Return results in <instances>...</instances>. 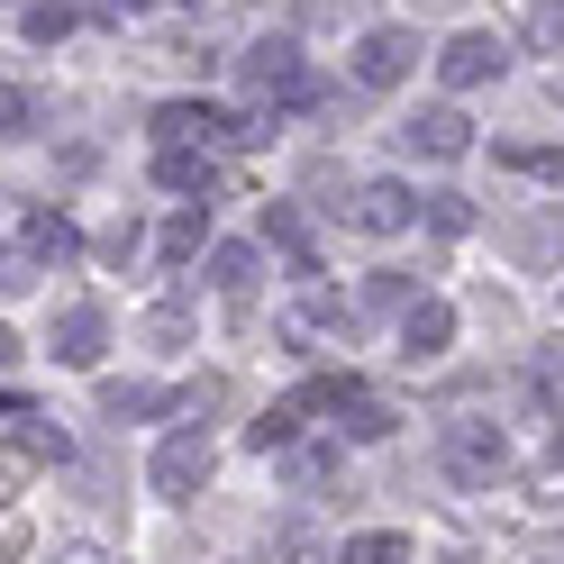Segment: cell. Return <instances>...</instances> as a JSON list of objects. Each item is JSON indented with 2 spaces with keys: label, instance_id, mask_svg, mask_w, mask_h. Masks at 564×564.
Segmentation results:
<instances>
[{
  "label": "cell",
  "instance_id": "1",
  "mask_svg": "<svg viewBox=\"0 0 564 564\" xmlns=\"http://www.w3.org/2000/svg\"><path fill=\"white\" fill-rule=\"evenodd\" d=\"M237 74H246V91L264 100V110H301V100H319V83H310V55L292 46V37H256L237 55Z\"/></svg>",
  "mask_w": 564,
  "mask_h": 564
},
{
  "label": "cell",
  "instance_id": "2",
  "mask_svg": "<svg viewBox=\"0 0 564 564\" xmlns=\"http://www.w3.org/2000/svg\"><path fill=\"white\" fill-rule=\"evenodd\" d=\"M437 465H446L455 482H491V474L510 465L501 419H446V429H437Z\"/></svg>",
  "mask_w": 564,
  "mask_h": 564
},
{
  "label": "cell",
  "instance_id": "3",
  "mask_svg": "<svg viewBox=\"0 0 564 564\" xmlns=\"http://www.w3.org/2000/svg\"><path fill=\"white\" fill-rule=\"evenodd\" d=\"M209 465H219V446H209L200 429H173V437L155 446V465H147V482H155V501H200V482H209Z\"/></svg>",
  "mask_w": 564,
  "mask_h": 564
},
{
  "label": "cell",
  "instance_id": "4",
  "mask_svg": "<svg viewBox=\"0 0 564 564\" xmlns=\"http://www.w3.org/2000/svg\"><path fill=\"white\" fill-rule=\"evenodd\" d=\"M410 74H419V37H410V28H365V37H356V83L365 91H392Z\"/></svg>",
  "mask_w": 564,
  "mask_h": 564
},
{
  "label": "cell",
  "instance_id": "5",
  "mask_svg": "<svg viewBox=\"0 0 564 564\" xmlns=\"http://www.w3.org/2000/svg\"><path fill=\"white\" fill-rule=\"evenodd\" d=\"M401 147H410V155H429V164H455V155H474V119L455 110V100H437V110L401 119Z\"/></svg>",
  "mask_w": 564,
  "mask_h": 564
},
{
  "label": "cell",
  "instance_id": "6",
  "mask_svg": "<svg viewBox=\"0 0 564 564\" xmlns=\"http://www.w3.org/2000/svg\"><path fill=\"white\" fill-rule=\"evenodd\" d=\"M501 64H510V46L491 28H465V37H446L437 74H446V91H474V83H501Z\"/></svg>",
  "mask_w": 564,
  "mask_h": 564
},
{
  "label": "cell",
  "instance_id": "7",
  "mask_svg": "<svg viewBox=\"0 0 564 564\" xmlns=\"http://www.w3.org/2000/svg\"><path fill=\"white\" fill-rule=\"evenodd\" d=\"M356 228H365V237H401V228H419V192L392 183V173H373V183L356 192Z\"/></svg>",
  "mask_w": 564,
  "mask_h": 564
},
{
  "label": "cell",
  "instance_id": "8",
  "mask_svg": "<svg viewBox=\"0 0 564 564\" xmlns=\"http://www.w3.org/2000/svg\"><path fill=\"white\" fill-rule=\"evenodd\" d=\"M100 346H110V310H100V301H74V310L55 319V365L91 373V365H100Z\"/></svg>",
  "mask_w": 564,
  "mask_h": 564
},
{
  "label": "cell",
  "instance_id": "9",
  "mask_svg": "<svg viewBox=\"0 0 564 564\" xmlns=\"http://www.w3.org/2000/svg\"><path fill=\"white\" fill-rule=\"evenodd\" d=\"M455 346V310L446 301H410L401 310V365H437Z\"/></svg>",
  "mask_w": 564,
  "mask_h": 564
},
{
  "label": "cell",
  "instance_id": "10",
  "mask_svg": "<svg viewBox=\"0 0 564 564\" xmlns=\"http://www.w3.org/2000/svg\"><path fill=\"white\" fill-rule=\"evenodd\" d=\"M346 328V292L337 282H301V301H292V346L310 356V337H337Z\"/></svg>",
  "mask_w": 564,
  "mask_h": 564
},
{
  "label": "cell",
  "instance_id": "11",
  "mask_svg": "<svg viewBox=\"0 0 564 564\" xmlns=\"http://www.w3.org/2000/svg\"><path fill=\"white\" fill-rule=\"evenodd\" d=\"M155 183H164V192H183V200H209L219 164H209V147H155Z\"/></svg>",
  "mask_w": 564,
  "mask_h": 564
},
{
  "label": "cell",
  "instance_id": "12",
  "mask_svg": "<svg viewBox=\"0 0 564 564\" xmlns=\"http://www.w3.org/2000/svg\"><path fill=\"white\" fill-rule=\"evenodd\" d=\"M64 455H74V437H64L55 419H37V410L10 429V465H64Z\"/></svg>",
  "mask_w": 564,
  "mask_h": 564
},
{
  "label": "cell",
  "instance_id": "13",
  "mask_svg": "<svg viewBox=\"0 0 564 564\" xmlns=\"http://www.w3.org/2000/svg\"><path fill=\"white\" fill-rule=\"evenodd\" d=\"M200 246H209V200H183V209H173V219H164L155 256H164V264H192Z\"/></svg>",
  "mask_w": 564,
  "mask_h": 564
},
{
  "label": "cell",
  "instance_id": "14",
  "mask_svg": "<svg viewBox=\"0 0 564 564\" xmlns=\"http://www.w3.org/2000/svg\"><path fill=\"white\" fill-rule=\"evenodd\" d=\"M392 429H401V410H392V401H373V392H356V401L337 410V437H356V446H382Z\"/></svg>",
  "mask_w": 564,
  "mask_h": 564
},
{
  "label": "cell",
  "instance_id": "15",
  "mask_svg": "<svg viewBox=\"0 0 564 564\" xmlns=\"http://www.w3.org/2000/svg\"><path fill=\"white\" fill-rule=\"evenodd\" d=\"M74 219H64V209H28V264H64L74 256Z\"/></svg>",
  "mask_w": 564,
  "mask_h": 564
},
{
  "label": "cell",
  "instance_id": "16",
  "mask_svg": "<svg viewBox=\"0 0 564 564\" xmlns=\"http://www.w3.org/2000/svg\"><path fill=\"white\" fill-rule=\"evenodd\" d=\"M100 410L110 419H155V410H183V392H164V382H110Z\"/></svg>",
  "mask_w": 564,
  "mask_h": 564
},
{
  "label": "cell",
  "instance_id": "17",
  "mask_svg": "<svg viewBox=\"0 0 564 564\" xmlns=\"http://www.w3.org/2000/svg\"><path fill=\"white\" fill-rule=\"evenodd\" d=\"M410 555H419V546L401 538V528H365V538L337 546V564H410Z\"/></svg>",
  "mask_w": 564,
  "mask_h": 564
},
{
  "label": "cell",
  "instance_id": "18",
  "mask_svg": "<svg viewBox=\"0 0 564 564\" xmlns=\"http://www.w3.org/2000/svg\"><path fill=\"white\" fill-rule=\"evenodd\" d=\"M209 282H219L228 301L256 292V246H209Z\"/></svg>",
  "mask_w": 564,
  "mask_h": 564
},
{
  "label": "cell",
  "instance_id": "19",
  "mask_svg": "<svg viewBox=\"0 0 564 564\" xmlns=\"http://www.w3.org/2000/svg\"><path fill=\"white\" fill-rule=\"evenodd\" d=\"M491 164H510V173H528V183L564 192V147H491Z\"/></svg>",
  "mask_w": 564,
  "mask_h": 564
},
{
  "label": "cell",
  "instance_id": "20",
  "mask_svg": "<svg viewBox=\"0 0 564 564\" xmlns=\"http://www.w3.org/2000/svg\"><path fill=\"white\" fill-rule=\"evenodd\" d=\"M301 419H310V401L292 392V401H273V410H264V419H256V429H246V437H256V446L273 455V446H292V437H301Z\"/></svg>",
  "mask_w": 564,
  "mask_h": 564
},
{
  "label": "cell",
  "instance_id": "21",
  "mask_svg": "<svg viewBox=\"0 0 564 564\" xmlns=\"http://www.w3.org/2000/svg\"><path fill=\"white\" fill-rule=\"evenodd\" d=\"M419 219H429L437 237H465V228H474V200H465V192H429V200H419Z\"/></svg>",
  "mask_w": 564,
  "mask_h": 564
},
{
  "label": "cell",
  "instance_id": "22",
  "mask_svg": "<svg viewBox=\"0 0 564 564\" xmlns=\"http://www.w3.org/2000/svg\"><path fill=\"white\" fill-rule=\"evenodd\" d=\"M19 28H28V46H55V37H74V10H64V0H37Z\"/></svg>",
  "mask_w": 564,
  "mask_h": 564
},
{
  "label": "cell",
  "instance_id": "23",
  "mask_svg": "<svg viewBox=\"0 0 564 564\" xmlns=\"http://www.w3.org/2000/svg\"><path fill=\"white\" fill-rule=\"evenodd\" d=\"M147 328H155L164 346H183V337H192V301H155V319H147Z\"/></svg>",
  "mask_w": 564,
  "mask_h": 564
},
{
  "label": "cell",
  "instance_id": "24",
  "mask_svg": "<svg viewBox=\"0 0 564 564\" xmlns=\"http://www.w3.org/2000/svg\"><path fill=\"white\" fill-rule=\"evenodd\" d=\"M55 564H100V546H64V555H55Z\"/></svg>",
  "mask_w": 564,
  "mask_h": 564
},
{
  "label": "cell",
  "instance_id": "25",
  "mask_svg": "<svg viewBox=\"0 0 564 564\" xmlns=\"http://www.w3.org/2000/svg\"><path fill=\"white\" fill-rule=\"evenodd\" d=\"M0 419H28V401H19V392H0Z\"/></svg>",
  "mask_w": 564,
  "mask_h": 564
},
{
  "label": "cell",
  "instance_id": "26",
  "mask_svg": "<svg viewBox=\"0 0 564 564\" xmlns=\"http://www.w3.org/2000/svg\"><path fill=\"white\" fill-rule=\"evenodd\" d=\"M10 356H19V337H10V319H0V365H10Z\"/></svg>",
  "mask_w": 564,
  "mask_h": 564
}]
</instances>
